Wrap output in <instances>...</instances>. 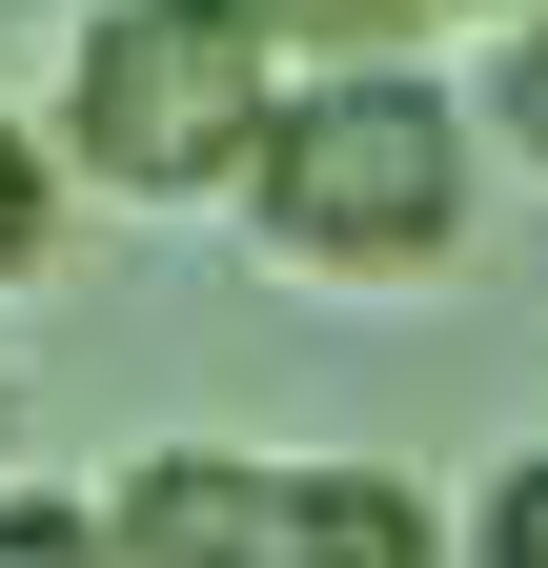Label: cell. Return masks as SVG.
<instances>
[{"label":"cell","mask_w":548,"mask_h":568,"mask_svg":"<svg viewBox=\"0 0 548 568\" xmlns=\"http://www.w3.org/2000/svg\"><path fill=\"white\" fill-rule=\"evenodd\" d=\"M467 142L488 122L427 61H305L264 163H244V244L305 264V284H427L467 244Z\"/></svg>","instance_id":"1"},{"label":"cell","mask_w":548,"mask_h":568,"mask_svg":"<svg viewBox=\"0 0 548 568\" xmlns=\"http://www.w3.org/2000/svg\"><path fill=\"white\" fill-rule=\"evenodd\" d=\"M285 82H305V41L264 0H82V41H61V163L102 203H244Z\"/></svg>","instance_id":"2"},{"label":"cell","mask_w":548,"mask_h":568,"mask_svg":"<svg viewBox=\"0 0 548 568\" xmlns=\"http://www.w3.org/2000/svg\"><path fill=\"white\" fill-rule=\"evenodd\" d=\"M122 568H285V467L143 447V467H122Z\"/></svg>","instance_id":"3"},{"label":"cell","mask_w":548,"mask_h":568,"mask_svg":"<svg viewBox=\"0 0 548 568\" xmlns=\"http://www.w3.org/2000/svg\"><path fill=\"white\" fill-rule=\"evenodd\" d=\"M285 568H427V487L406 467H285Z\"/></svg>","instance_id":"4"},{"label":"cell","mask_w":548,"mask_h":568,"mask_svg":"<svg viewBox=\"0 0 548 568\" xmlns=\"http://www.w3.org/2000/svg\"><path fill=\"white\" fill-rule=\"evenodd\" d=\"M467 122H488L508 163H548V0H528L508 41H488V82H467Z\"/></svg>","instance_id":"5"},{"label":"cell","mask_w":548,"mask_h":568,"mask_svg":"<svg viewBox=\"0 0 548 568\" xmlns=\"http://www.w3.org/2000/svg\"><path fill=\"white\" fill-rule=\"evenodd\" d=\"M0 568H122V508H61V487H0Z\"/></svg>","instance_id":"6"},{"label":"cell","mask_w":548,"mask_h":568,"mask_svg":"<svg viewBox=\"0 0 548 568\" xmlns=\"http://www.w3.org/2000/svg\"><path fill=\"white\" fill-rule=\"evenodd\" d=\"M305 61H406V21H447V0H264Z\"/></svg>","instance_id":"7"},{"label":"cell","mask_w":548,"mask_h":568,"mask_svg":"<svg viewBox=\"0 0 548 568\" xmlns=\"http://www.w3.org/2000/svg\"><path fill=\"white\" fill-rule=\"evenodd\" d=\"M41 244H61V142H41V122H0V284H21Z\"/></svg>","instance_id":"8"},{"label":"cell","mask_w":548,"mask_h":568,"mask_svg":"<svg viewBox=\"0 0 548 568\" xmlns=\"http://www.w3.org/2000/svg\"><path fill=\"white\" fill-rule=\"evenodd\" d=\"M488 568H548V447H508V487H488Z\"/></svg>","instance_id":"9"},{"label":"cell","mask_w":548,"mask_h":568,"mask_svg":"<svg viewBox=\"0 0 548 568\" xmlns=\"http://www.w3.org/2000/svg\"><path fill=\"white\" fill-rule=\"evenodd\" d=\"M467 21H528V0H467Z\"/></svg>","instance_id":"10"}]
</instances>
